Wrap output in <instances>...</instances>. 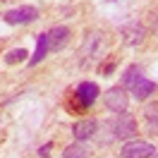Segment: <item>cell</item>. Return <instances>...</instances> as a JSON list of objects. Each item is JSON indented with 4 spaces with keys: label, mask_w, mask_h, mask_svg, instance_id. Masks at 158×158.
I'll return each instance as SVG.
<instances>
[{
    "label": "cell",
    "mask_w": 158,
    "mask_h": 158,
    "mask_svg": "<svg viewBox=\"0 0 158 158\" xmlns=\"http://www.w3.org/2000/svg\"><path fill=\"white\" fill-rule=\"evenodd\" d=\"M72 132H74L77 141H86V139L94 137V132H96V120H84V122H77V125L72 127Z\"/></svg>",
    "instance_id": "9"
},
{
    "label": "cell",
    "mask_w": 158,
    "mask_h": 158,
    "mask_svg": "<svg viewBox=\"0 0 158 158\" xmlns=\"http://www.w3.org/2000/svg\"><path fill=\"white\" fill-rule=\"evenodd\" d=\"M153 89H156V84L148 81V79H144L141 74H139V79L132 84V89H129V91L134 94V98H137V101H144V98H148V96L153 94Z\"/></svg>",
    "instance_id": "8"
},
{
    "label": "cell",
    "mask_w": 158,
    "mask_h": 158,
    "mask_svg": "<svg viewBox=\"0 0 158 158\" xmlns=\"http://www.w3.org/2000/svg\"><path fill=\"white\" fill-rule=\"evenodd\" d=\"M122 36H125V43L139 46V43H144V39H146V29L141 24H125L122 27Z\"/></svg>",
    "instance_id": "7"
},
{
    "label": "cell",
    "mask_w": 158,
    "mask_h": 158,
    "mask_svg": "<svg viewBox=\"0 0 158 158\" xmlns=\"http://www.w3.org/2000/svg\"><path fill=\"white\" fill-rule=\"evenodd\" d=\"M151 158H158V153H153V156H151Z\"/></svg>",
    "instance_id": "14"
},
{
    "label": "cell",
    "mask_w": 158,
    "mask_h": 158,
    "mask_svg": "<svg viewBox=\"0 0 158 158\" xmlns=\"http://www.w3.org/2000/svg\"><path fill=\"white\" fill-rule=\"evenodd\" d=\"M69 41V29L67 27H53L48 31V50H60L65 48Z\"/></svg>",
    "instance_id": "6"
},
{
    "label": "cell",
    "mask_w": 158,
    "mask_h": 158,
    "mask_svg": "<svg viewBox=\"0 0 158 158\" xmlns=\"http://www.w3.org/2000/svg\"><path fill=\"white\" fill-rule=\"evenodd\" d=\"M156 153V148L148 141H127L122 146V156L125 158H151Z\"/></svg>",
    "instance_id": "4"
},
{
    "label": "cell",
    "mask_w": 158,
    "mask_h": 158,
    "mask_svg": "<svg viewBox=\"0 0 158 158\" xmlns=\"http://www.w3.org/2000/svg\"><path fill=\"white\" fill-rule=\"evenodd\" d=\"M139 74H141V72H139L137 67H129L127 72H125V89H132V84L139 79Z\"/></svg>",
    "instance_id": "13"
},
{
    "label": "cell",
    "mask_w": 158,
    "mask_h": 158,
    "mask_svg": "<svg viewBox=\"0 0 158 158\" xmlns=\"http://www.w3.org/2000/svg\"><path fill=\"white\" fill-rule=\"evenodd\" d=\"M36 41H39V43H36V53H34V58L29 60L31 67H34V65H39L41 60L46 58V53H48V34H41Z\"/></svg>",
    "instance_id": "10"
},
{
    "label": "cell",
    "mask_w": 158,
    "mask_h": 158,
    "mask_svg": "<svg viewBox=\"0 0 158 158\" xmlns=\"http://www.w3.org/2000/svg\"><path fill=\"white\" fill-rule=\"evenodd\" d=\"M39 19V10L31 7V5H22V7H15L5 15V22L7 24H31V22Z\"/></svg>",
    "instance_id": "2"
},
{
    "label": "cell",
    "mask_w": 158,
    "mask_h": 158,
    "mask_svg": "<svg viewBox=\"0 0 158 158\" xmlns=\"http://www.w3.org/2000/svg\"><path fill=\"white\" fill-rule=\"evenodd\" d=\"M62 156H65V158H86V156H89V146H86V144H81V141L69 144V146L62 151Z\"/></svg>",
    "instance_id": "11"
},
{
    "label": "cell",
    "mask_w": 158,
    "mask_h": 158,
    "mask_svg": "<svg viewBox=\"0 0 158 158\" xmlns=\"http://www.w3.org/2000/svg\"><path fill=\"white\" fill-rule=\"evenodd\" d=\"M103 103H106V108L113 110V113H125L127 110V91L122 89V86H113L103 94Z\"/></svg>",
    "instance_id": "1"
},
{
    "label": "cell",
    "mask_w": 158,
    "mask_h": 158,
    "mask_svg": "<svg viewBox=\"0 0 158 158\" xmlns=\"http://www.w3.org/2000/svg\"><path fill=\"white\" fill-rule=\"evenodd\" d=\"M27 58H29V53L24 48H15L5 55V62H7V65H17V62H22V60H27Z\"/></svg>",
    "instance_id": "12"
},
{
    "label": "cell",
    "mask_w": 158,
    "mask_h": 158,
    "mask_svg": "<svg viewBox=\"0 0 158 158\" xmlns=\"http://www.w3.org/2000/svg\"><path fill=\"white\" fill-rule=\"evenodd\" d=\"M74 96H77V101L84 106V108H89V106H94V101L98 98V86H96L94 81H84V84L77 86Z\"/></svg>",
    "instance_id": "5"
},
{
    "label": "cell",
    "mask_w": 158,
    "mask_h": 158,
    "mask_svg": "<svg viewBox=\"0 0 158 158\" xmlns=\"http://www.w3.org/2000/svg\"><path fill=\"white\" fill-rule=\"evenodd\" d=\"M113 132H115V137L118 139H129L137 134V120L127 115V113H120L115 122H113Z\"/></svg>",
    "instance_id": "3"
}]
</instances>
